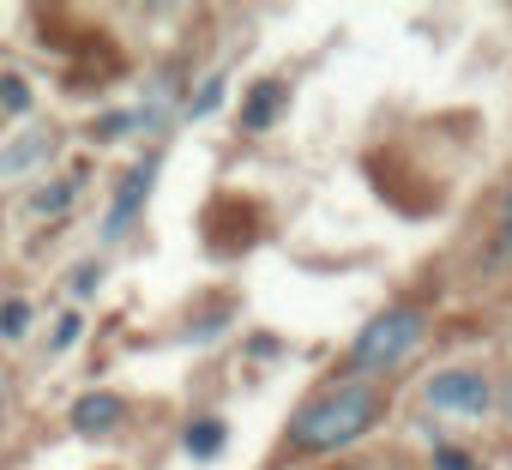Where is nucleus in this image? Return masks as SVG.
I'll return each mask as SVG.
<instances>
[{"label": "nucleus", "instance_id": "4468645a", "mask_svg": "<svg viewBox=\"0 0 512 470\" xmlns=\"http://www.w3.org/2000/svg\"><path fill=\"white\" fill-rule=\"evenodd\" d=\"M79 332H85V320H79V314L67 308V314H61V326H55V350H67V344H73Z\"/></svg>", "mask_w": 512, "mask_h": 470}, {"label": "nucleus", "instance_id": "423d86ee", "mask_svg": "<svg viewBox=\"0 0 512 470\" xmlns=\"http://www.w3.org/2000/svg\"><path fill=\"white\" fill-rule=\"evenodd\" d=\"M49 151H55V133H31V139H13L7 151H0V181H13L19 169H37Z\"/></svg>", "mask_w": 512, "mask_h": 470}, {"label": "nucleus", "instance_id": "f3484780", "mask_svg": "<svg viewBox=\"0 0 512 470\" xmlns=\"http://www.w3.org/2000/svg\"><path fill=\"white\" fill-rule=\"evenodd\" d=\"M500 229H506V248H512V193H506V217H500Z\"/></svg>", "mask_w": 512, "mask_h": 470}, {"label": "nucleus", "instance_id": "20e7f679", "mask_svg": "<svg viewBox=\"0 0 512 470\" xmlns=\"http://www.w3.org/2000/svg\"><path fill=\"white\" fill-rule=\"evenodd\" d=\"M151 175H157V163H139L133 175H127V187L115 193V211H109V242H115V235H127V223H133V211L145 205V193H151Z\"/></svg>", "mask_w": 512, "mask_h": 470}, {"label": "nucleus", "instance_id": "ddd939ff", "mask_svg": "<svg viewBox=\"0 0 512 470\" xmlns=\"http://www.w3.org/2000/svg\"><path fill=\"white\" fill-rule=\"evenodd\" d=\"M217 103H223V79H205V91H199V97H193L187 109H193V115H211Z\"/></svg>", "mask_w": 512, "mask_h": 470}, {"label": "nucleus", "instance_id": "dca6fc26", "mask_svg": "<svg viewBox=\"0 0 512 470\" xmlns=\"http://www.w3.org/2000/svg\"><path fill=\"white\" fill-rule=\"evenodd\" d=\"M73 290L91 296V290H97V266H79V272H73Z\"/></svg>", "mask_w": 512, "mask_h": 470}, {"label": "nucleus", "instance_id": "0eeeda50", "mask_svg": "<svg viewBox=\"0 0 512 470\" xmlns=\"http://www.w3.org/2000/svg\"><path fill=\"white\" fill-rule=\"evenodd\" d=\"M278 109H284V85H260V91H253V103H247V115H241V121H247L253 133H260V127H266Z\"/></svg>", "mask_w": 512, "mask_h": 470}, {"label": "nucleus", "instance_id": "9d476101", "mask_svg": "<svg viewBox=\"0 0 512 470\" xmlns=\"http://www.w3.org/2000/svg\"><path fill=\"white\" fill-rule=\"evenodd\" d=\"M31 332V302H7L0 308V338H25Z\"/></svg>", "mask_w": 512, "mask_h": 470}, {"label": "nucleus", "instance_id": "6e6552de", "mask_svg": "<svg viewBox=\"0 0 512 470\" xmlns=\"http://www.w3.org/2000/svg\"><path fill=\"white\" fill-rule=\"evenodd\" d=\"M73 199H79V181H55V187H37V193H31L25 205H31L37 217H49V211H67Z\"/></svg>", "mask_w": 512, "mask_h": 470}, {"label": "nucleus", "instance_id": "f8f14e48", "mask_svg": "<svg viewBox=\"0 0 512 470\" xmlns=\"http://www.w3.org/2000/svg\"><path fill=\"white\" fill-rule=\"evenodd\" d=\"M133 121H139V115H127V109H121V115H103V121H91V139H121Z\"/></svg>", "mask_w": 512, "mask_h": 470}, {"label": "nucleus", "instance_id": "2eb2a0df", "mask_svg": "<svg viewBox=\"0 0 512 470\" xmlns=\"http://www.w3.org/2000/svg\"><path fill=\"white\" fill-rule=\"evenodd\" d=\"M434 470H476V464H470L464 452H452V446H440V452H434Z\"/></svg>", "mask_w": 512, "mask_h": 470}, {"label": "nucleus", "instance_id": "f257e3e1", "mask_svg": "<svg viewBox=\"0 0 512 470\" xmlns=\"http://www.w3.org/2000/svg\"><path fill=\"white\" fill-rule=\"evenodd\" d=\"M374 416H380V392L362 386V380H350V386H332V392H320L314 404H302L296 422H290V440H296L302 452H332V446L362 440V434L374 428Z\"/></svg>", "mask_w": 512, "mask_h": 470}, {"label": "nucleus", "instance_id": "39448f33", "mask_svg": "<svg viewBox=\"0 0 512 470\" xmlns=\"http://www.w3.org/2000/svg\"><path fill=\"white\" fill-rule=\"evenodd\" d=\"M121 422V398L115 392H85L79 404H73V428L79 434H109Z\"/></svg>", "mask_w": 512, "mask_h": 470}, {"label": "nucleus", "instance_id": "f03ea898", "mask_svg": "<svg viewBox=\"0 0 512 470\" xmlns=\"http://www.w3.org/2000/svg\"><path fill=\"white\" fill-rule=\"evenodd\" d=\"M416 344H422V314H410V308H386V314H374V320L362 326L350 362H356L362 374H386V368H398Z\"/></svg>", "mask_w": 512, "mask_h": 470}, {"label": "nucleus", "instance_id": "7ed1b4c3", "mask_svg": "<svg viewBox=\"0 0 512 470\" xmlns=\"http://www.w3.org/2000/svg\"><path fill=\"white\" fill-rule=\"evenodd\" d=\"M428 404L434 410H458V416H482V410H494V386L476 368H446V374L428 380Z\"/></svg>", "mask_w": 512, "mask_h": 470}, {"label": "nucleus", "instance_id": "1a4fd4ad", "mask_svg": "<svg viewBox=\"0 0 512 470\" xmlns=\"http://www.w3.org/2000/svg\"><path fill=\"white\" fill-rule=\"evenodd\" d=\"M217 446H223V422H193V428H187V452H193V458H211Z\"/></svg>", "mask_w": 512, "mask_h": 470}, {"label": "nucleus", "instance_id": "a211bd4d", "mask_svg": "<svg viewBox=\"0 0 512 470\" xmlns=\"http://www.w3.org/2000/svg\"><path fill=\"white\" fill-rule=\"evenodd\" d=\"M494 404H500V410H506V422H512V380H506V392H500Z\"/></svg>", "mask_w": 512, "mask_h": 470}, {"label": "nucleus", "instance_id": "9b49d317", "mask_svg": "<svg viewBox=\"0 0 512 470\" xmlns=\"http://www.w3.org/2000/svg\"><path fill=\"white\" fill-rule=\"evenodd\" d=\"M0 109H31V85H25L19 73L0 79Z\"/></svg>", "mask_w": 512, "mask_h": 470}]
</instances>
